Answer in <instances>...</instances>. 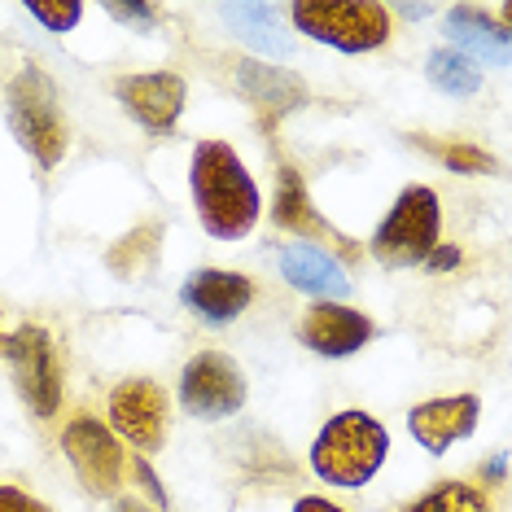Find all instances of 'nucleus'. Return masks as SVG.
<instances>
[{
    "label": "nucleus",
    "instance_id": "obj_32",
    "mask_svg": "<svg viewBox=\"0 0 512 512\" xmlns=\"http://www.w3.org/2000/svg\"><path fill=\"white\" fill-rule=\"evenodd\" d=\"M0 351H5V333H0Z\"/></svg>",
    "mask_w": 512,
    "mask_h": 512
},
{
    "label": "nucleus",
    "instance_id": "obj_31",
    "mask_svg": "<svg viewBox=\"0 0 512 512\" xmlns=\"http://www.w3.org/2000/svg\"><path fill=\"white\" fill-rule=\"evenodd\" d=\"M114 512H145V508H141V504H132V499H123V504L114 508Z\"/></svg>",
    "mask_w": 512,
    "mask_h": 512
},
{
    "label": "nucleus",
    "instance_id": "obj_4",
    "mask_svg": "<svg viewBox=\"0 0 512 512\" xmlns=\"http://www.w3.org/2000/svg\"><path fill=\"white\" fill-rule=\"evenodd\" d=\"M289 18L302 36L337 53H372L390 40V9L377 0H298Z\"/></svg>",
    "mask_w": 512,
    "mask_h": 512
},
{
    "label": "nucleus",
    "instance_id": "obj_10",
    "mask_svg": "<svg viewBox=\"0 0 512 512\" xmlns=\"http://www.w3.org/2000/svg\"><path fill=\"white\" fill-rule=\"evenodd\" d=\"M114 97L149 132H171L184 114L189 88L176 71H149V75H119L114 79Z\"/></svg>",
    "mask_w": 512,
    "mask_h": 512
},
{
    "label": "nucleus",
    "instance_id": "obj_2",
    "mask_svg": "<svg viewBox=\"0 0 512 512\" xmlns=\"http://www.w3.org/2000/svg\"><path fill=\"white\" fill-rule=\"evenodd\" d=\"M390 456V434L377 416L346 407L324 421V429L311 442V469L320 482L342 486V491H359L372 477L386 469Z\"/></svg>",
    "mask_w": 512,
    "mask_h": 512
},
{
    "label": "nucleus",
    "instance_id": "obj_24",
    "mask_svg": "<svg viewBox=\"0 0 512 512\" xmlns=\"http://www.w3.org/2000/svg\"><path fill=\"white\" fill-rule=\"evenodd\" d=\"M106 14L119 18V22H127V27H145V31H154V22H158L154 5H114V0H110Z\"/></svg>",
    "mask_w": 512,
    "mask_h": 512
},
{
    "label": "nucleus",
    "instance_id": "obj_29",
    "mask_svg": "<svg viewBox=\"0 0 512 512\" xmlns=\"http://www.w3.org/2000/svg\"><path fill=\"white\" fill-rule=\"evenodd\" d=\"M486 477H491V482H504V456H495L486 464Z\"/></svg>",
    "mask_w": 512,
    "mask_h": 512
},
{
    "label": "nucleus",
    "instance_id": "obj_27",
    "mask_svg": "<svg viewBox=\"0 0 512 512\" xmlns=\"http://www.w3.org/2000/svg\"><path fill=\"white\" fill-rule=\"evenodd\" d=\"M425 263L434 267V272H447V267H456V263H460V250H456V246H434V254H429Z\"/></svg>",
    "mask_w": 512,
    "mask_h": 512
},
{
    "label": "nucleus",
    "instance_id": "obj_8",
    "mask_svg": "<svg viewBox=\"0 0 512 512\" xmlns=\"http://www.w3.org/2000/svg\"><path fill=\"white\" fill-rule=\"evenodd\" d=\"M62 451H66V460H71V469H75L79 482H84L88 495L106 499V495L119 491L123 447L97 416H75V421L62 429Z\"/></svg>",
    "mask_w": 512,
    "mask_h": 512
},
{
    "label": "nucleus",
    "instance_id": "obj_21",
    "mask_svg": "<svg viewBox=\"0 0 512 512\" xmlns=\"http://www.w3.org/2000/svg\"><path fill=\"white\" fill-rule=\"evenodd\" d=\"M158 237H162V228L158 224H141V228H132L127 237L106 254V263H110V272H119V276H132V272H141V267L154 259V250H158Z\"/></svg>",
    "mask_w": 512,
    "mask_h": 512
},
{
    "label": "nucleus",
    "instance_id": "obj_18",
    "mask_svg": "<svg viewBox=\"0 0 512 512\" xmlns=\"http://www.w3.org/2000/svg\"><path fill=\"white\" fill-rule=\"evenodd\" d=\"M272 219L289 232H298V237H311V232H320V215L316 206H311L307 197V184L298 180L294 167H281V189H276V206H272Z\"/></svg>",
    "mask_w": 512,
    "mask_h": 512
},
{
    "label": "nucleus",
    "instance_id": "obj_28",
    "mask_svg": "<svg viewBox=\"0 0 512 512\" xmlns=\"http://www.w3.org/2000/svg\"><path fill=\"white\" fill-rule=\"evenodd\" d=\"M294 512H346V508H337L333 499H324V495H302L294 504Z\"/></svg>",
    "mask_w": 512,
    "mask_h": 512
},
{
    "label": "nucleus",
    "instance_id": "obj_6",
    "mask_svg": "<svg viewBox=\"0 0 512 512\" xmlns=\"http://www.w3.org/2000/svg\"><path fill=\"white\" fill-rule=\"evenodd\" d=\"M9 368H14L18 394L27 399V407L49 421L62 407V364H57V346L53 337L40 329V324H22V329L5 333V351Z\"/></svg>",
    "mask_w": 512,
    "mask_h": 512
},
{
    "label": "nucleus",
    "instance_id": "obj_26",
    "mask_svg": "<svg viewBox=\"0 0 512 512\" xmlns=\"http://www.w3.org/2000/svg\"><path fill=\"white\" fill-rule=\"evenodd\" d=\"M136 477H141V482H145V491H149V499H154V504H162V508H167V491H162V482H158V477H154V469H149V464H145V460H136Z\"/></svg>",
    "mask_w": 512,
    "mask_h": 512
},
{
    "label": "nucleus",
    "instance_id": "obj_3",
    "mask_svg": "<svg viewBox=\"0 0 512 512\" xmlns=\"http://www.w3.org/2000/svg\"><path fill=\"white\" fill-rule=\"evenodd\" d=\"M5 101H9V127H14L18 145L27 149L40 167H57L66 145H71L62 114H57V84L40 66H22V71L9 79Z\"/></svg>",
    "mask_w": 512,
    "mask_h": 512
},
{
    "label": "nucleus",
    "instance_id": "obj_5",
    "mask_svg": "<svg viewBox=\"0 0 512 512\" xmlns=\"http://www.w3.org/2000/svg\"><path fill=\"white\" fill-rule=\"evenodd\" d=\"M438 224H442L438 193L429 189V184H407V189L394 197L381 228L372 232V254H377V263L390 267V272L425 263L438 246Z\"/></svg>",
    "mask_w": 512,
    "mask_h": 512
},
{
    "label": "nucleus",
    "instance_id": "obj_30",
    "mask_svg": "<svg viewBox=\"0 0 512 512\" xmlns=\"http://www.w3.org/2000/svg\"><path fill=\"white\" fill-rule=\"evenodd\" d=\"M399 14L403 18H425V14H434V9L429 5H399Z\"/></svg>",
    "mask_w": 512,
    "mask_h": 512
},
{
    "label": "nucleus",
    "instance_id": "obj_15",
    "mask_svg": "<svg viewBox=\"0 0 512 512\" xmlns=\"http://www.w3.org/2000/svg\"><path fill=\"white\" fill-rule=\"evenodd\" d=\"M237 92L259 114H272V119L307 106V97H311L307 84L294 71L272 66V62H237Z\"/></svg>",
    "mask_w": 512,
    "mask_h": 512
},
{
    "label": "nucleus",
    "instance_id": "obj_7",
    "mask_svg": "<svg viewBox=\"0 0 512 512\" xmlns=\"http://www.w3.org/2000/svg\"><path fill=\"white\" fill-rule=\"evenodd\" d=\"M180 403L197 421H228L246 407V372L219 351L193 355L180 372Z\"/></svg>",
    "mask_w": 512,
    "mask_h": 512
},
{
    "label": "nucleus",
    "instance_id": "obj_12",
    "mask_svg": "<svg viewBox=\"0 0 512 512\" xmlns=\"http://www.w3.org/2000/svg\"><path fill=\"white\" fill-rule=\"evenodd\" d=\"M180 302L206 324H232L254 302V281L228 267H197L180 285Z\"/></svg>",
    "mask_w": 512,
    "mask_h": 512
},
{
    "label": "nucleus",
    "instance_id": "obj_1",
    "mask_svg": "<svg viewBox=\"0 0 512 512\" xmlns=\"http://www.w3.org/2000/svg\"><path fill=\"white\" fill-rule=\"evenodd\" d=\"M189 189H193V211L202 219V232L215 241H241L259 224L263 197L259 184L237 158V149L224 141H197L193 167H189Z\"/></svg>",
    "mask_w": 512,
    "mask_h": 512
},
{
    "label": "nucleus",
    "instance_id": "obj_11",
    "mask_svg": "<svg viewBox=\"0 0 512 512\" xmlns=\"http://www.w3.org/2000/svg\"><path fill=\"white\" fill-rule=\"evenodd\" d=\"M482 421V403L477 394H447V399H425L407 412V434L416 438V447L429 456H442L447 447L464 442Z\"/></svg>",
    "mask_w": 512,
    "mask_h": 512
},
{
    "label": "nucleus",
    "instance_id": "obj_14",
    "mask_svg": "<svg viewBox=\"0 0 512 512\" xmlns=\"http://www.w3.org/2000/svg\"><path fill=\"white\" fill-rule=\"evenodd\" d=\"M442 31H447V40L456 44V53H464L469 62L508 66V57H512V27H508V22H499V18H491L486 9H473V5L447 9Z\"/></svg>",
    "mask_w": 512,
    "mask_h": 512
},
{
    "label": "nucleus",
    "instance_id": "obj_25",
    "mask_svg": "<svg viewBox=\"0 0 512 512\" xmlns=\"http://www.w3.org/2000/svg\"><path fill=\"white\" fill-rule=\"evenodd\" d=\"M0 512H49L36 495L18 491V486H0Z\"/></svg>",
    "mask_w": 512,
    "mask_h": 512
},
{
    "label": "nucleus",
    "instance_id": "obj_9",
    "mask_svg": "<svg viewBox=\"0 0 512 512\" xmlns=\"http://www.w3.org/2000/svg\"><path fill=\"white\" fill-rule=\"evenodd\" d=\"M110 434L132 442L136 451H158L167 438V394L154 381L132 377L110 394Z\"/></svg>",
    "mask_w": 512,
    "mask_h": 512
},
{
    "label": "nucleus",
    "instance_id": "obj_13",
    "mask_svg": "<svg viewBox=\"0 0 512 512\" xmlns=\"http://www.w3.org/2000/svg\"><path fill=\"white\" fill-rule=\"evenodd\" d=\"M372 333H377V324H372L364 311L346 307V302H316L298 324L302 346H311V351L324 355V359L355 355L359 346H368Z\"/></svg>",
    "mask_w": 512,
    "mask_h": 512
},
{
    "label": "nucleus",
    "instance_id": "obj_16",
    "mask_svg": "<svg viewBox=\"0 0 512 512\" xmlns=\"http://www.w3.org/2000/svg\"><path fill=\"white\" fill-rule=\"evenodd\" d=\"M281 276L285 285H294L298 294L307 298H342L351 281H346V267L333 259V254H324L320 246H311V241H294V246L281 250Z\"/></svg>",
    "mask_w": 512,
    "mask_h": 512
},
{
    "label": "nucleus",
    "instance_id": "obj_20",
    "mask_svg": "<svg viewBox=\"0 0 512 512\" xmlns=\"http://www.w3.org/2000/svg\"><path fill=\"white\" fill-rule=\"evenodd\" d=\"M403 512H491V499H486L482 486L438 482V486H429L421 499H412Z\"/></svg>",
    "mask_w": 512,
    "mask_h": 512
},
{
    "label": "nucleus",
    "instance_id": "obj_17",
    "mask_svg": "<svg viewBox=\"0 0 512 512\" xmlns=\"http://www.w3.org/2000/svg\"><path fill=\"white\" fill-rule=\"evenodd\" d=\"M219 18L232 27V36L250 44L254 53L267 57H289L294 40L281 31V9L276 5H219Z\"/></svg>",
    "mask_w": 512,
    "mask_h": 512
},
{
    "label": "nucleus",
    "instance_id": "obj_19",
    "mask_svg": "<svg viewBox=\"0 0 512 512\" xmlns=\"http://www.w3.org/2000/svg\"><path fill=\"white\" fill-rule=\"evenodd\" d=\"M425 75H429V84L438 92H447V97H473V92H482V71H477V62H469V57L456 53V49L429 53Z\"/></svg>",
    "mask_w": 512,
    "mask_h": 512
},
{
    "label": "nucleus",
    "instance_id": "obj_22",
    "mask_svg": "<svg viewBox=\"0 0 512 512\" xmlns=\"http://www.w3.org/2000/svg\"><path fill=\"white\" fill-rule=\"evenodd\" d=\"M429 154L447 162V171H460V176H495L499 158L486 154L482 145H464V141H447V145H429Z\"/></svg>",
    "mask_w": 512,
    "mask_h": 512
},
{
    "label": "nucleus",
    "instance_id": "obj_23",
    "mask_svg": "<svg viewBox=\"0 0 512 512\" xmlns=\"http://www.w3.org/2000/svg\"><path fill=\"white\" fill-rule=\"evenodd\" d=\"M27 14L36 18L44 31H53V36H66V31L79 27V18H84V5H79V0H27Z\"/></svg>",
    "mask_w": 512,
    "mask_h": 512
}]
</instances>
